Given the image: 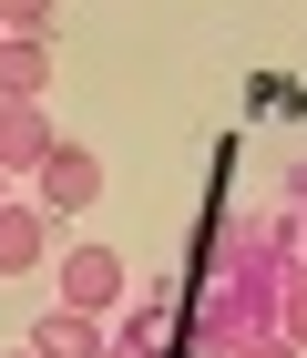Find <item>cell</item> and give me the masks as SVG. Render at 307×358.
Masks as SVG:
<instances>
[{"mask_svg": "<svg viewBox=\"0 0 307 358\" xmlns=\"http://www.w3.org/2000/svg\"><path fill=\"white\" fill-rule=\"evenodd\" d=\"M31 185H41V194H31L41 215H83L92 194H103V154H92V143H62V154L31 174Z\"/></svg>", "mask_w": 307, "mask_h": 358, "instance_id": "1", "label": "cell"}, {"mask_svg": "<svg viewBox=\"0 0 307 358\" xmlns=\"http://www.w3.org/2000/svg\"><path fill=\"white\" fill-rule=\"evenodd\" d=\"M113 297H123V256L113 246H72L62 256V307H72V317H103Z\"/></svg>", "mask_w": 307, "mask_h": 358, "instance_id": "2", "label": "cell"}, {"mask_svg": "<svg viewBox=\"0 0 307 358\" xmlns=\"http://www.w3.org/2000/svg\"><path fill=\"white\" fill-rule=\"evenodd\" d=\"M52 154H62L52 113H41V103H0V174H41Z\"/></svg>", "mask_w": 307, "mask_h": 358, "instance_id": "3", "label": "cell"}, {"mask_svg": "<svg viewBox=\"0 0 307 358\" xmlns=\"http://www.w3.org/2000/svg\"><path fill=\"white\" fill-rule=\"evenodd\" d=\"M41 256H52V215L10 194V205H0V276H31Z\"/></svg>", "mask_w": 307, "mask_h": 358, "instance_id": "4", "label": "cell"}, {"mask_svg": "<svg viewBox=\"0 0 307 358\" xmlns=\"http://www.w3.org/2000/svg\"><path fill=\"white\" fill-rule=\"evenodd\" d=\"M52 83V41H0V103H41Z\"/></svg>", "mask_w": 307, "mask_h": 358, "instance_id": "5", "label": "cell"}, {"mask_svg": "<svg viewBox=\"0 0 307 358\" xmlns=\"http://www.w3.org/2000/svg\"><path fill=\"white\" fill-rule=\"evenodd\" d=\"M31 348H41V358H113L103 328H92V317H72V307H52V317L31 328Z\"/></svg>", "mask_w": 307, "mask_h": 358, "instance_id": "6", "label": "cell"}, {"mask_svg": "<svg viewBox=\"0 0 307 358\" xmlns=\"http://www.w3.org/2000/svg\"><path fill=\"white\" fill-rule=\"evenodd\" d=\"M277 338H287V348H307V266L277 287Z\"/></svg>", "mask_w": 307, "mask_h": 358, "instance_id": "7", "label": "cell"}, {"mask_svg": "<svg viewBox=\"0 0 307 358\" xmlns=\"http://www.w3.org/2000/svg\"><path fill=\"white\" fill-rule=\"evenodd\" d=\"M0 31H10V41H41V31H52V0H0Z\"/></svg>", "mask_w": 307, "mask_h": 358, "instance_id": "8", "label": "cell"}, {"mask_svg": "<svg viewBox=\"0 0 307 358\" xmlns=\"http://www.w3.org/2000/svg\"><path fill=\"white\" fill-rule=\"evenodd\" d=\"M236 358H297V348H287V338L266 328V338H246V348H236Z\"/></svg>", "mask_w": 307, "mask_h": 358, "instance_id": "9", "label": "cell"}, {"mask_svg": "<svg viewBox=\"0 0 307 358\" xmlns=\"http://www.w3.org/2000/svg\"><path fill=\"white\" fill-rule=\"evenodd\" d=\"M0 205H10V174H0Z\"/></svg>", "mask_w": 307, "mask_h": 358, "instance_id": "10", "label": "cell"}, {"mask_svg": "<svg viewBox=\"0 0 307 358\" xmlns=\"http://www.w3.org/2000/svg\"><path fill=\"white\" fill-rule=\"evenodd\" d=\"M21 358H41V348H21Z\"/></svg>", "mask_w": 307, "mask_h": 358, "instance_id": "11", "label": "cell"}, {"mask_svg": "<svg viewBox=\"0 0 307 358\" xmlns=\"http://www.w3.org/2000/svg\"><path fill=\"white\" fill-rule=\"evenodd\" d=\"M0 41H10V31H0Z\"/></svg>", "mask_w": 307, "mask_h": 358, "instance_id": "12", "label": "cell"}]
</instances>
